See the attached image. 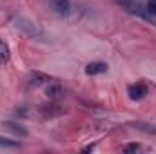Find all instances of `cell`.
Returning <instances> with one entry per match:
<instances>
[{"mask_svg":"<svg viewBox=\"0 0 156 154\" xmlns=\"http://www.w3.org/2000/svg\"><path fill=\"white\" fill-rule=\"evenodd\" d=\"M15 24H16V27L20 29V31H24L27 37H31V38H42L44 37V33L40 31V27L35 24V22H31V20H27V18H24V16H20V18H16L15 20Z\"/></svg>","mask_w":156,"mask_h":154,"instance_id":"1","label":"cell"},{"mask_svg":"<svg viewBox=\"0 0 156 154\" xmlns=\"http://www.w3.org/2000/svg\"><path fill=\"white\" fill-rule=\"evenodd\" d=\"M127 94H129L131 100H142V98L147 94V85H145L144 82H136V83L129 85Z\"/></svg>","mask_w":156,"mask_h":154,"instance_id":"2","label":"cell"},{"mask_svg":"<svg viewBox=\"0 0 156 154\" xmlns=\"http://www.w3.org/2000/svg\"><path fill=\"white\" fill-rule=\"evenodd\" d=\"M51 7L58 16H67L71 4H69V0H51Z\"/></svg>","mask_w":156,"mask_h":154,"instance_id":"3","label":"cell"},{"mask_svg":"<svg viewBox=\"0 0 156 154\" xmlns=\"http://www.w3.org/2000/svg\"><path fill=\"white\" fill-rule=\"evenodd\" d=\"M29 87H40V85H44V83H47V82H51V76L49 75H45V73H40V71H35V73H31L29 75Z\"/></svg>","mask_w":156,"mask_h":154,"instance_id":"4","label":"cell"},{"mask_svg":"<svg viewBox=\"0 0 156 154\" xmlns=\"http://www.w3.org/2000/svg\"><path fill=\"white\" fill-rule=\"evenodd\" d=\"M45 96H47L49 100H60V98L64 96V89H62V85L56 83V82L49 83L47 89H45Z\"/></svg>","mask_w":156,"mask_h":154,"instance_id":"5","label":"cell"},{"mask_svg":"<svg viewBox=\"0 0 156 154\" xmlns=\"http://www.w3.org/2000/svg\"><path fill=\"white\" fill-rule=\"evenodd\" d=\"M2 125H4L7 131H11L15 136H22V138H26V136H27V129H26L24 125L16 123V121H9V120H7V121H4Z\"/></svg>","mask_w":156,"mask_h":154,"instance_id":"6","label":"cell"},{"mask_svg":"<svg viewBox=\"0 0 156 154\" xmlns=\"http://www.w3.org/2000/svg\"><path fill=\"white\" fill-rule=\"evenodd\" d=\"M105 71H107V64H104V62H93V64H87V67H85V75H91V76L102 75Z\"/></svg>","mask_w":156,"mask_h":154,"instance_id":"7","label":"cell"},{"mask_svg":"<svg viewBox=\"0 0 156 154\" xmlns=\"http://www.w3.org/2000/svg\"><path fill=\"white\" fill-rule=\"evenodd\" d=\"M9 60V47L5 45V42L0 40V64H5Z\"/></svg>","mask_w":156,"mask_h":154,"instance_id":"8","label":"cell"},{"mask_svg":"<svg viewBox=\"0 0 156 154\" xmlns=\"http://www.w3.org/2000/svg\"><path fill=\"white\" fill-rule=\"evenodd\" d=\"M134 127L147 134H156V125H151V123H134Z\"/></svg>","mask_w":156,"mask_h":154,"instance_id":"9","label":"cell"},{"mask_svg":"<svg viewBox=\"0 0 156 154\" xmlns=\"http://www.w3.org/2000/svg\"><path fill=\"white\" fill-rule=\"evenodd\" d=\"M42 111H44V113H42L44 116H55V114H60V113H58L60 109H58L56 105H51V107H44Z\"/></svg>","mask_w":156,"mask_h":154,"instance_id":"10","label":"cell"},{"mask_svg":"<svg viewBox=\"0 0 156 154\" xmlns=\"http://www.w3.org/2000/svg\"><path fill=\"white\" fill-rule=\"evenodd\" d=\"M0 147H9V149H15L18 147V142H11V140H5L0 136Z\"/></svg>","mask_w":156,"mask_h":154,"instance_id":"11","label":"cell"},{"mask_svg":"<svg viewBox=\"0 0 156 154\" xmlns=\"http://www.w3.org/2000/svg\"><path fill=\"white\" fill-rule=\"evenodd\" d=\"M136 151H140V143H127L125 147H123V152H136Z\"/></svg>","mask_w":156,"mask_h":154,"instance_id":"12","label":"cell"},{"mask_svg":"<svg viewBox=\"0 0 156 154\" xmlns=\"http://www.w3.org/2000/svg\"><path fill=\"white\" fill-rule=\"evenodd\" d=\"M147 11L149 15L156 16V0H147Z\"/></svg>","mask_w":156,"mask_h":154,"instance_id":"13","label":"cell"}]
</instances>
